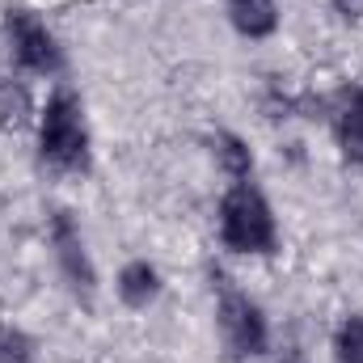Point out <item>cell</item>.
Instances as JSON below:
<instances>
[{
  "label": "cell",
  "instance_id": "6da1fadb",
  "mask_svg": "<svg viewBox=\"0 0 363 363\" xmlns=\"http://www.w3.org/2000/svg\"><path fill=\"white\" fill-rule=\"evenodd\" d=\"M220 233L241 254H267L274 245V216L254 186H233L220 207Z\"/></svg>",
  "mask_w": 363,
  "mask_h": 363
},
{
  "label": "cell",
  "instance_id": "7a4b0ae2",
  "mask_svg": "<svg viewBox=\"0 0 363 363\" xmlns=\"http://www.w3.org/2000/svg\"><path fill=\"white\" fill-rule=\"evenodd\" d=\"M43 157L60 169L89 165V131H85L81 101L72 93H55L43 110Z\"/></svg>",
  "mask_w": 363,
  "mask_h": 363
},
{
  "label": "cell",
  "instance_id": "3957f363",
  "mask_svg": "<svg viewBox=\"0 0 363 363\" xmlns=\"http://www.w3.org/2000/svg\"><path fill=\"white\" fill-rule=\"evenodd\" d=\"M220 338H224L228 355H237V359L267 351V321H262L258 304L237 296V291H224V300H220Z\"/></svg>",
  "mask_w": 363,
  "mask_h": 363
},
{
  "label": "cell",
  "instance_id": "277c9868",
  "mask_svg": "<svg viewBox=\"0 0 363 363\" xmlns=\"http://www.w3.org/2000/svg\"><path fill=\"white\" fill-rule=\"evenodd\" d=\"M4 26H9L13 55H17L21 68H30V72H55L60 68V47H55V38L47 34V26L38 17L17 9V13L4 17Z\"/></svg>",
  "mask_w": 363,
  "mask_h": 363
},
{
  "label": "cell",
  "instance_id": "5b68a950",
  "mask_svg": "<svg viewBox=\"0 0 363 363\" xmlns=\"http://www.w3.org/2000/svg\"><path fill=\"white\" fill-rule=\"evenodd\" d=\"M51 237H55V254H60V267H64V274H68V283H72L77 291L89 296L93 291V267H89V254H85L81 237H77V228H72V220H68V211L55 216Z\"/></svg>",
  "mask_w": 363,
  "mask_h": 363
},
{
  "label": "cell",
  "instance_id": "8992f818",
  "mask_svg": "<svg viewBox=\"0 0 363 363\" xmlns=\"http://www.w3.org/2000/svg\"><path fill=\"white\" fill-rule=\"evenodd\" d=\"M334 131H338V144L342 152L363 165V89H351L342 93L338 110H334Z\"/></svg>",
  "mask_w": 363,
  "mask_h": 363
},
{
  "label": "cell",
  "instance_id": "52a82bcc",
  "mask_svg": "<svg viewBox=\"0 0 363 363\" xmlns=\"http://www.w3.org/2000/svg\"><path fill=\"white\" fill-rule=\"evenodd\" d=\"M228 13H233V26L241 34H250V38H267L279 26L274 0H228Z\"/></svg>",
  "mask_w": 363,
  "mask_h": 363
},
{
  "label": "cell",
  "instance_id": "ba28073f",
  "mask_svg": "<svg viewBox=\"0 0 363 363\" xmlns=\"http://www.w3.org/2000/svg\"><path fill=\"white\" fill-rule=\"evenodd\" d=\"M161 291V274L152 271L148 262H131L127 271L118 274V296L131 304V308H148Z\"/></svg>",
  "mask_w": 363,
  "mask_h": 363
},
{
  "label": "cell",
  "instance_id": "9c48e42d",
  "mask_svg": "<svg viewBox=\"0 0 363 363\" xmlns=\"http://www.w3.org/2000/svg\"><path fill=\"white\" fill-rule=\"evenodd\" d=\"M30 118H34L30 93L13 81H0V131H21L30 127Z\"/></svg>",
  "mask_w": 363,
  "mask_h": 363
},
{
  "label": "cell",
  "instance_id": "30bf717a",
  "mask_svg": "<svg viewBox=\"0 0 363 363\" xmlns=\"http://www.w3.org/2000/svg\"><path fill=\"white\" fill-rule=\"evenodd\" d=\"M334 355H338V363H363V317H347L338 325Z\"/></svg>",
  "mask_w": 363,
  "mask_h": 363
},
{
  "label": "cell",
  "instance_id": "8fae6325",
  "mask_svg": "<svg viewBox=\"0 0 363 363\" xmlns=\"http://www.w3.org/2000/svg\"><path fill=\"white\" fill-rule=\"evenodd\" d=\"M216 152H220V165H224L233 178H245L250 165H254V161H250V148H245L237 135H220V140H216Z\"/></svg>",
  "mask_w": 363,
  "mask_h": 363
},
{
  "label": "cell",
  "instance_id": "7c38bea8",
  "mask_svg": "<svg viewBox=\"0 0 363 363\" xmlns=\"http://www.w3.org/2000/svg\"><path fill=\"white\" fill-rule=\"evenodd\" d=\"M30 359H34L30 338L13 325H0V363H30Z\"/></svg>",
  "mask_w": 363,
  "mask_h": 363
},
{
  "label": "cell",
  "instance_id": "4fadbf2b",
  "mask_svg": "<svg viewBox=\"0 0 363 363\" xmlns=\"http://www.w3.org/2000/svg\"><path fill=\"white\" fill-rule=\"evenodd\" d=\"M338 9H342L347 17H359V13H363V0H338Z\"/></svg>",
  "mask_w": 363,
  "mask_h": 363
},
{
  "label": "cell",
  "instance_id": "5bb4252c",
  "mask_svg": "<svg viewBox=\"0 0 363 363\" xmlns=\"http://www.w3.org/2000/svg\"><path fill=\"white\" fill-rule=\"evenodd\" d=\"M279 363H304V355H300V351L291 347V351H283V359H279Z\"/></svg>",
  "mask_w": 363,
  "mask_h": 363
}]
</instances>
